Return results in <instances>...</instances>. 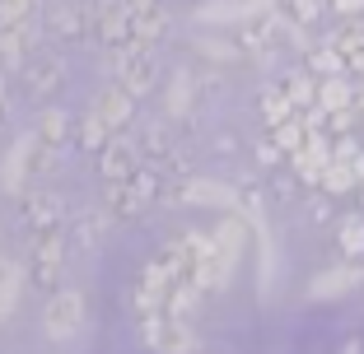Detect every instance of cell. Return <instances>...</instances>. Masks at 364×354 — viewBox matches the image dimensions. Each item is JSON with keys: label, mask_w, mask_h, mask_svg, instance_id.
I'll return each mask as SVG.
<instances>
[{"label": "cell", "mask_w": 364, "mask_h": 354, "mask_svg": "<svg viewBox=\"0 0 364 354\" xmlns=\"http://www.w3.org/2000/svg\"><path fill=\"white\" fill-rule=\"evenodd\" d=\"M159 182H164V172L154 168V163H140L131 177H122V182H107V196H103V210L112 219H140L145 210H150V201L159 196Z\"/></svg>", "instance_id": "6da1fadb"}, {"label": "cell", "mask_w": 364, "mask_h": 354, "mask_svg": "<svg viewBox=\"0 0 364 354\" xmlns=\"http://www.w3.org/2000/svg\"><path fill=\"white\" fill-rule=\"evenodd\" d=\"M140 331H145V345L159 354H196V331L182 317L154 312V317H140Z\"/></svg>", "instance_id": "7a4b0ae2"}, {"label": "cell", "mask_w": 364, "mask_h": 354, "mask_svg": "<svg viewBox=\"0 0 364 354\" xmlns=\"http://www.w3.org/2000/svg\"><path fill=\"white\" fill-rule=\"evenodd\" d=\"M168 205H210V210H238V187L210 182V177H182L168 187Z\"/></svg>", "instance_id": "3957f363"}, {"label": "cell", "mask_w": 364, "mask_h": 354, "mask_svg": "<svg viewBox=\"0 0 364 354\" xmlns=\"http://www.w3.org/2000/svg\"><path fill=\"white\" fill-rule=\"evenodd\" d=\"M43 14L38 19H23V23H0V61L10 65V70H23L43 43Z\"/></svg>", "instance_id": "277c9868"}, {"label": "cell", "mask_w": 364, "mask_h": 354, "mask_svg": "<svg viewBox=\"0 0 364 354\" xmlns=\"http://www.w3.org/2000/svg\"><path fill=\"white\" fill-rule=\"evenodd\" d=\"M80 326H85V294L56 289L52 303H47V312H43V331L52 336V341H70Z\"/></svg>", "instance_id": "5b68a950"}, {"label": "cell", "mask_w": 364, "mask_h": 354, "mask_svg": "<svg viewBox=\"0 0 364 354\" xmlns=\"http://www.w3.org/2000/svg\"><path fill=\"white\" fill-rule=\"evenodd\" d=\"M65 275V238L61 233H47L33 243V257H28V280L38 289H56Z\"/></svg>", "instance_id": "8992f818"}, {"label": "cell", "mask_w": 364, "mask_h": 354, "mask_svg": "<svg viewBox=\"0 0 364 354\" xmlns=\"http://www.w3.org/2000/svg\"><path fill=\"white\" fill-rule=\"evenodd\" d=\"M43 23L56 43H85V33L94 28V10H85V0H61L43 14Z\"/></svg>", "instance_id": "52a82bcc"}, {"label": "cell", "mask_w": 364, "mask_h": 354, "mask_svg": "<svg viewBox=\"0 0 364 354\" xmlns=\"http://www.w3.org/2000/svg\"><path fill=\"white\" fill-rule=\"evenodd\" d=\"M65 224V205L61 196H47V192H23V228L33 238H47V233H61Z\"/></svg>", "instance_id": "ba28073f"}, {"label": "cell", "mask_w": 364, "mask_h": 354, "mask_svg": "<svg viewBox=\"0 0 364 354\" xmlns=\"http://www.w3.org/2000/svg\"><path fill=\"white\" fill-rule=\"evenodd\" d=\"M140 163H145V159H140V145L127 140L122 131L98 150V172H103V182H122V177H131Z\"/></svg>", "instance_id": "9c48e42d"}, {"label": "cell", "mask_w": 364, "mask_h": 354, "mask_svg": "<svg viewBox=\"0 0 364 354\" xmlns=\"http://www.w3.org/2000/svg\"><path fill=\"white\" fill-rule=\"evenodd\" d=\"M327 163H332V145H327V135L322 131H313L309 140H304V150L289 154V168H294V177L309 187H322V172H327Z\"/></svg>", "instance_id": "30bf717a"}, {"label": "cell", "mask_w": 364, "mask_h": 354, "mask_svg": "<svg viewBox=\"0 0 364 354\" xmlns=\"http://www.w3.org/2000/svg\"><path fill=\"white\" fill-rule=\"evenodd\" d=\"M364 284V270L360 266H332V270H322V275L309 280V299L313 303H332V299H346V294H355Z\"/></svg>", "instance_id": "8fae6325"}, {"label": "cell", "mask_w": 364, "mask_h": 354, "mask_svg": "<svg viewBox=\"0 0 364 354\" xmlns=\"http://www.w3.org/2000/svg\"><path fill=\"white\" fill-rule=\"evenodd\" d=\"M23 84H28V94H56V89H65V61L56 52H38L28 65H23Z\"/></svg>", "instance_id": "7c38bea8"}, {"label": "cell", "mask_w": 364, "mask_h": 354, "mask_svg": "<svg viewBox=\"0 0 364 354\" xmlns=\"http://www.w3.org/2000/svg\"><path fill=\"white\" fill-rule=\"evenodd\" d=\"M327 43L336 47V52L346 56V70H355V75H364V23L360 19H346L341 28L327 38Z\"/></svg>", "instance_id": "4fadbf2b"}, {"label": "cell", "mask_w": 364, "mask_h": 354, "mask_svg": "<svg viewBox=\"0 0 364 354\" xmlns=\"http://www.w3.org/2000/svg\"><path fill=\"white\" fill-rule=\"evenodd\" d=\"M94 112L98 117H107L112 126H131V117H136V98L127 94L122 84H112V89H98V98H94Z\"/></svg>", "instance_id": "5bb4252c"}, {"label": "cell", "mask_w": 364, "mask_h": 354, "mask_svg": "<svg viewBox=\"0 0 364 354\" xmlns=\"http://www.w3.org/2000/svg\"><path fill=\"white\" fill-rule=\"evenodd\" d=\"M117 84L127 89V94L136 98V103H140V98H150V94H154V84H159V65H154V56L145 52L140 61H131L127 70L117 75Z\"/></svg>", "instance_id": "9a60e30c"}, {"label": "cell", "mask_w": 364, "mask_h": 354, "mask_svg": "<svg viewBox=\"0 0 364 354\" xmlns=\"http://www.w3.org/2000/svg\"><path fill=\"white\" fill-rule=\"evenodd\" d=\"M33 135H23L19 145H14L10 154H5V172H0V182H5V192H14V196H23V182L33 177Z\"/></svg>", "instance_id": "2e32d148"}, {"label": "cell", "mask_w": 364, "mask_h": 354, "mask_svg": "<svg viewBox=\"0 0 364 354\" xmlns=\"http://www.w3.org/2000/svg\"><path fill=\"white\" fill-rule=\"evenodd\" d=\"M33 135L43 140V145H52V150H61L65 140H75V117L61 108H47L43 117H38V126H33Z\"/></svg>", "instance_id": "e0dca14e"}, {"label": "cell", "mask_w": 364, "mask_h": 354, "mask_svg": "<svg viewBox=\"0 0 364 354\" xmlns=\"http://www.w3.org/2000/svg\"><path fill=\"white\" fill-rule=\"evenodd\" d=\"M247 219L243 215H229L225 224L215 228V247H220V257L229 261V266H238V257H243V247H247Z\"/></svg>", "instance_id": "ac0fdd59"}, {"label": "cell", "mask_w": 364, "mask_h": 354, "mask_svg": "<svg viewBox=\"0 0 364 354\" xmlns=\"http://www.w3.org/2000/svg\"><path fill=\"white\" fill-rule=\"evenodd\" d=\"M112 135H117V126H112L107 117H98L94 108H89L85 117H75V145L80 150H103Z\"/></svg>", "instance_id": "d6986e66"}, {"label": "cell", "mask_w": 364, "mask_h": 354, "mask_svg": "<svg viewBox=\"0 0 364 354\" xmlns=\"http://www.w3.org/2000/svg\"><path fill=\"white\" fill-rule=\"evenodd\" d=\"M201 299H205V289L196 284V280H178L168 289V299H164V312L168 317H182V322H192V312L201 308Z\"/></svg>", "instance_id": "ffe728a7"}, {"label": "cell", "mask_w": 364, "mask_h": 354, "mask_svg": "<svg viewBox=\"0 0 364 354\" xmlns=\"http://www.w3.org/2000/svg\"><path fill=\"white\" fill-rule=\"evenodd\" d=\"M280 89H285L289 94V103H294V108H318V75H313V70H289L285 79H280Z\"/></svg>", "instance_id": "44dd1931"}, {"label": "cell", "mask_w": 364, "mask_h": 354, "mask_svg": "<svg viewBox=\"0 0 364 354\" xmlns=\"http://www.w3.org/2000/svg\"><path fill=\"white\" fill-rule=\"evenodd\" d=\"M247 14H257V5H247V0H210L196 10L201 23H243Z\"/></svg>", "instance_id": "7402d4cb"}, {"label": "cell", "mask_w": 364, "mask_h": 354, "mask_svg": "<svg viewBox=\"0 0 364 354\" xmlns=\"http://www.w3.org/2000/svg\"><path fill=\"white\" fill-rule=\"evenodd\" d=\"M355 103V84L346 75H327L318 79V108L322 112H336V108H350Z\"/></svg>", "instance_id": "603a6c76"}, {"label": "cell", "mask_w": 364, "mask_h": 354, "mask_svg": "<svg viewBox=\"0 0 364 354\" xmlns=\"http://www.w3.org/2000/svg\"><path fill=\"white\" fill-rule=\"evenodd\" d=\"M107 224H112V215L107 210H89V215H80L75 224H70V238H75L80 247H98L107 233Z\"/></svg>", "instance_id": "cb8c5ba5"}, {"label": "cell", "mask_w": 364, "mask_h": 354, "mask_svg": "<svg viewBox=\"0 0 364 354\" xmlns=\"http://www.w3.org/2000/svg\"><path fill=\"white\" fill-rule=\"evenodd\" d=\"M313 135V126H309V117L304 112H294L289 121H280V126H271V140H276L285 154H294V150H304V140Z\"/></svg>", "instance_id": "d4e9b609"}, {"label": "cell", "mask_w": 364, "mask_h": 354, "mask_svg": "<svg viewBox=\"0 0 364 354\" xmlns=\"http://www.w3.org/2000/svg\"><path fill=\"white\" fill-rule=\"evenodd\" d=\"M23 284H28V270H23V266H0V322L14 312Z\"/></svg>", "instance_id": "484cf974"}, {"label": "cell", "mask_w": 364, "mask_h": 354, "mask_svg": "<svg viewBox=\"0 0 364 354\" xmlns=\"http://www.w3.org/2000/svg\"><path fill=\"white\" fill-rule=\"evenodd\" d=\"M355 187H360L355 163H346V159L327 163V172H322V192H327V196H346V192H355Z\"/></svg>", "instance_id": "4316f807"}, {"label": "cell", "mask_w": 364, "mask_h": 354, "mask_svg": "<svg viewBox=\"0 0 364 354\" xmlns=\"http://www.w3.org/2000/svg\"><path fill=\"white\" fill-rule=\"evenodd\" d=\"M257 108H262V121H267V131H271V126H280V121H289L294 112H299L294 103H289V94H285V89H267Z\"/></svg>", "instance_id": "83f0119b"}, {"label": "cell", "mask_w": 364, "mask_h": 354, "mask_svg": "<svg viewBox=\"0 0 364 354\" xmlns=\"http://www.w3.org/2000/svg\"><path fill=\"white\" fill-rule=\"evenodd\" d=\"M309 70L318 79H327V75H346V56L336 52L332 43H322V47H309Z\"/></svg>", "instance_id": "f1b7e54d"}, {"label": "cell", "mask_w": 364, "mask_h": 354, "mask_svg": "<svg viewBox=\"0 0 364 354\" xmlns=\"http://www.w3.org/2000/svg\"><path fill=\"white\" fill-rule=\"evenodd\" d=\"M336 243H341L346 257H364V215H346L336 228Z\"/></svg>", "instance_id": "f546056e"}, {"label": "cell", "mask_w": 364, "mask_h": 354, "mask_svg": "<svg viewBox=\"0 0 364 354\" xmlns=\"http://www.w3.org/2000/svg\"><path fill=\"white\" fill-rule=\"evenodd\" d=\"M168 150H173V140H168V131H164V126H154V131L140 135V159H145V163H159Z\"/></svg>", "instance_id": "4dcf8cb0"}, {"label": "cell", "mask_w": 364, "mask_h": 354, "mask_svg": "<svg viewBox=\"0 0 364 354\" xmlns=\"http://www.w3.org/2000/svg\"><path fill=\"white\" fill-rule=\"evenodd\" d=\"M43 14V0H0V23H23Z\"/></svg>", "instance_id": "1f68e13d"}, {"label": "cell", "mask_w": 364, "mask_h": 354, "mask_svg": "<svg viewBox=\"0 0 364 354\" xmlns=\"http://www.w3.org/2000/svg\"><path fill=\"white\" fill-rule=\"evenodd\" d=\"M154 168H159L164 177H173V182H182V177H192V159H187V154H182L178 145H173V150L164 154V159L154 163Z\"/></svg>", "instance_id": "d6a6232c"}, {"label": "cell", "mask_w": 364, "mask_h": 354, "mask_svg": "<svg viewBox=\"0 0 364 354\" xmlns=\"http://www.w3.org/2000/svg\"><path fill=\"white\" fill-rule=\"evenodd\" d=\"M164 103H168L173 117H182V112H187V103H192V79H187V75H173L168 98H164Z\"/></svg>", "instance_id": "836d02e7"}, {"label": "cell", "mask_w": 364, "mask_h": 354, "mask_svg": "<svg viewBox=\"0 0 364 354\" xmlns=\"http://www.w3.org/2000/svg\"><path fill=\"white\" fill-rule=\"evenodd\" d=\"M285 10L294 14V23H318L322 10H327V0H289Z\"/></svg>", "instance_id": "e575fe53"}, {"label": "cell", "mask_w": 364, "mask_h": 354, "mask_svg": "<svg viewBox=\"0 0 364 354\" xmlns=\"http://www.w3.org/2000/svg\"><path fill=\"white\" fill-rule=\"evenodd\" d=\"M280 159H289V154L280 150L276 140H262V145H257V163H262V168H276Z\"/></svg>", "instance_id": "d590c367"}, {"label": "cell", "mask_w": 364, "mask_h": 354, "mask_svg": "<svg viewBox=\"0 0 364 354\" xmlns=\"http://www.w3.org/2000/svg\"><path fill=\"white\" fill-rule=\"evenodd\" d=\"M327 5H332L336 14H346V19H360L364 14V0H327Z\"/></svg>", "instance_id": "8d00e7d4"}, {"label": "cell", "mask_w": 364, "mask_h": 354, "mask_svg": "<svg viewBox=\"0 0 364 354\" xmlns=\"http://www.w3.org/2000/svg\"><path fill=\"white\" fill-rule=\"evenodd\" d=\"M5 112H10V94H5V84H0V121H5Z\"/></svg>", "instance_id": "74e56055"}, {"label": "cell", "mask_w": 364, "mask_h": 354, "mask_svg": "<svg viewBox=\"0 0 364 354\" xmlns=\"http://www.w3.org/2000/svg\"><path fill=\"white\" fill-rule=\"evenodd\" d=\"M341 354H360V345H355V341H346V345H341Z\"/></svg>", "instance_id": "f35d334b"}, {"label": "cell", "mask_w": 364, "mask_h": 354, "mask_svg": "<svg viewBox=\"0 0 364 354\" xmlns=\"http://www.w3.org/2000/svg\"><path fill=\"white\" fill-rule=\"evenodd\" d=\"M355 108H360V112H364V89H355Z\"/></svg>", "instance_id": "ab89813d"}, {"label": "cell", "mask_w": 364, "mask_h": 354, "mask_svg": "<svg viewBox=\"0 0 364 354\" xmlns=\"http://www.w3.org/2000/svg\"><path fill=\"white\" fill-rule=\"evenodd\" d=\"M360 201H364V182H360Z\"/></svg>", "instance_id": "60d3db41"}, {"label": "cell", "mask_w": 364, "mask_h": 354, "mask_svg": "<svg viewBox=\"0 0 364 354\" xmlns=\"http://www.w3.org/2000/svg\"><path fill=\"white\" fill-rule=\"evenodd\" d=\"M0 266H5V261H0Z\"/></svg>", "instance_id": "b9f144b4"}]
</instances>
